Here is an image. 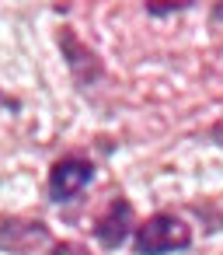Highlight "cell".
<instances>
[{
    "instance_id": "6",
    "label": "cell",
    "mask_w": 223,
    "mask_h": 255,
    "mask_svg": "<svg viewBox=\"0 0 223 255\" xmlns=\"http://www.w3.org/2000/svg\"><path fill=\"white\" fill-rule=\"evenodd\" d=\"M209 136H213V140H216V143L223 147V119H220V123H216V126L209 129Z\"/></svg>"
},
{
    "instance_id": "5",
    "label": "cell",
    "mask_w": 223,
    "mask_h": 255,
    "mask_svg": "<svg viewBox=\"0 0 223 255\" xmlns=\"http://www.w3.org/2000/svg\"><path fill=\"white\" fill-rule=\"evenodd\" d=\"M49 255H91L80 241H56L53 248H49Z\"/></svg>"
},
{
    "instance_id": "4",
    "label": "cell",
    "mask_w": 223,
    "mask_h": 255,
    "mask_svg": "<svg viewBox=\"0 0 223 255\" xmlns=\"http://www.w3.org/2000/svg\"><path fill=\"white\" fill-rule=\"evenodd\" d=\"M136 231V213H133V206H129V199H122V196H115L108 206H105V213L94 220V238L101 241V248H119V245H126V238Z\"/></svg>"
},
{
    "instance_id": "3",
    "label": "cell",
    "mask_w": 223,
    "mask_h": 255,
    "mask_svg": "<svg viewBox=\"0 0 223 255\" xmlns=\"http://www.w3.org/2000/svg\"><path fill=\"white\" fill-rule=\"evenodd\" d=\"M42 245H49V227L42 220L0 217V252H7V255H32Z\"/></svg>"
},
{
    "instance_id": "1",
    "label": "cell",
    "mask_w": 223,
    "mask_h": 255,
    "mask_svg": "<svg viewBox=\"0 0 223 255\" xmlns=\"http://www.w3.org/2000/svg\"><path fill=\"white\" fill-rule=\"evenodd\" d=\"M192 245V227L178 213H150L133 231V252L136 255H167Z\"/></svg>"
},
{
    "instance_id": "2",
    "label": "cell",
    "mask_w": 223,
    "mask_h": 255,
    "mask_svg": "<svg viewBox=\"0 0 223 255\" xmlns=\"http://www.w3.org/2000/svg\"><path fill=\"white\" fill-rule=\"evenodd\" d=\"M91 182H94V164L80 154H67L49 168V199L53 203H70Z\"/></svg>"
}]
</instances>
